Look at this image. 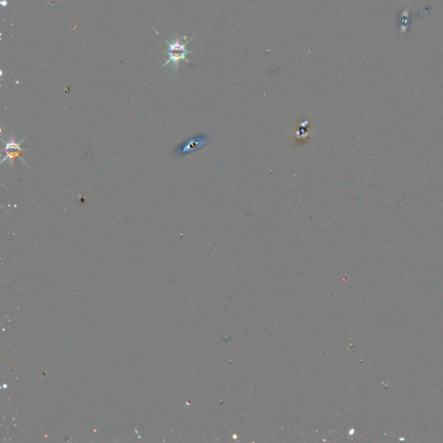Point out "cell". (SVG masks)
I'll use <instances>...</instances> for the list:
<instances>
[{
	"label": "cell",
	"instance_id": "1",
	"mask_svg": "<svg viewBox=\"0 0 443 443\" xmlns=\"http://www.w3.org/2000/svg\"><path fill=\"white\" fill-rule=\"evenodd\" d=\"M190 39L189 41H187V42H182L179 38H176L175 40H173L172 42L166 41V43L168 45V51H167L166 53L169 56V58L164 64L163 66L165 67L166 65H168V64H172L173 66L178 68V64H179V62H181V61H184L186 63H189V60L187 59V55L192 52L191 51H188L186 46L188 44V42H190Z\"/></svg>",
	"mask_w": 443,
	"mask_h": 443
},
{
	"label": "cell",
	"instance_id": "2",
	"mask_svg": "<svg viewBox=\"0 0 443 443\" xmlns=\"http://www.w3.org/2000/svg\"><path fill=\"white\" fill-rule=\"evenodd\" d=\"M209 141H210V137L207 134H199L195 136L179 145L176 149L175 155L184 156L186 154H190L205 146Z\"/></svg>",
	"mask_w": 443,
	"mask_h": 443
},
{
	"label": "cell",
	"instance_id": "3",
	"mask_svg": "<svg viewBox=\"0 0 443 443\" xmlns=\"http://www.w3.org/2000/svg\"><path fill=\"white\" fill-rule=\"evenodd\" d=\"M24 138L21 142H17L15 138H12L9 141L6 142L2 139L5 144V148L4 150L6 152V157L4 158L1 163H4L5 161H10V164L12 165L13 161L16 158L19 157V155L21 154L22 152L24 151V149L21 147L22 142L24 141Z\"/></svg>",
	"mask_w": 443,
	"mask_h": 443
}]
</instances>
